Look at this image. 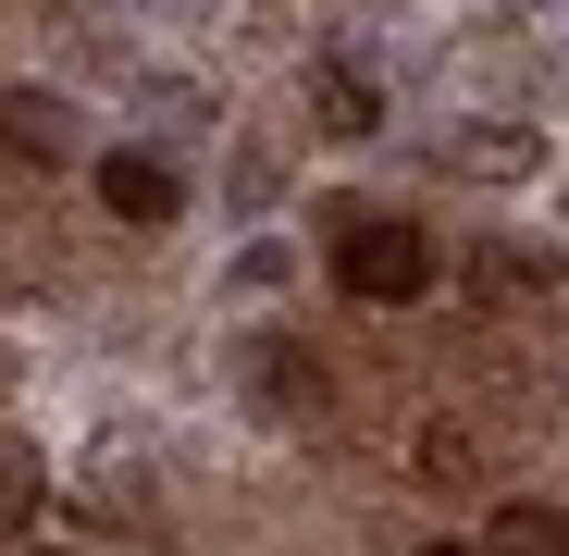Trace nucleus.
I'll return each mask as SVG.
<instances>
[{
	"label": "nucleus",
	"instance_id": "f257e3e1",
	"mask_svg": "<svg viewBox=\"0 0 569 556\" xmlns=\"http://www.w3.org/2000/svg\"><path fill=\"white\" fill-rule=\"evenodd\" d=\"M335 272H347V297H371V310H409V297L433 285V247H421V223H359V235L335 247Z\"/></svg>",
	"mask_w": 569,
	"mask_h": 556
},
{
	"label": "nucleus",
	"instance_id": "f03ea898",
	"mask_svg": "<svg viewBox=\"0 0 569 556\" xmlns=\"http://www.w3.org/2000/svg\"><path fill=\"white\" fill-rule=\"evenodd\" d=\"M100 199H112L124 223H173V211H186V185H173L161 149H112V161H100Z\"/></svg>",
	"mask_w": 569,
	"mask_h": 556
},
{
	"label": "nucleus",
	"instance_id": "7ed1b4c3",
	"mask_svg": "<svg viewBox=\"0 0 569 556\" xmlns=\"http://www.w3.org/2000/svg\"><path fill=\"white\" fill-rule=\"evenodd\" d=\"M0 149H13V161H74V112L26 87V100H0Z\"/></svg>",
	"mask_w": 569,
	"mask_h": 556
},
{
	"label": "nucleus",
	"instance_id": "20e7f679",
	"mask_svg": "<svg viewBox=\"0 0 569 556\" xmlns=\"http://www.w3.org/2000/svg\"><path fill=\"white\" fill-rule=\"evenodd\" d=\"M532 161H545L532 124H470V137H458V173H483V185H520Z\"/></svg>",
	"mask_w": 569,
	"mask_h": 556
},
{
	"label": "nucleus",
	"instance_id": "39448f33",
	"mask_svg": "<svg viewBox=\"0 0 569 556\" xmlns=\"http://www.w3.org/2000/svg\"><path fill=\"white\" fill-rule=\"evenodd\" d=\"M483 544H496V556H569V507H545V495H508Z\"/></svg>",
	"mask_w": 569,
	"mask_h": 556
},
{
	"label": "nucleus",
	"instance_id": "423d86ee",
	"mask_svg": "<svg viewBox=\"0 0 569 556\" xmlns=\"http://www.w3.org/2000/svg\"><path fill=\"white\" fill-rule=\"evenodd\" d=\"M470 285H483V297H545V285H557V260L496 235V247H470Z\"/></svg>",
	"mask_w": 569,
	"mask_h": 556
},
{
	"label": "nucleus",
	"instance_id": "0eeeda50",
	"mask_svg": "<svg viewBox=\"0 0 569 556\" xmlns=\"http://www.w3.org/2000/svg\"><path fill=\"white\" fill-rule=\"evenodd\" d=\"M260 408H284V421L322 408V358L310 346H260Z\"/></svg>",
	"mask_w": 569,
	"mask_h": 556
},
{
	"label": "nucleus",
	"instance_id": "6e6552de",
	"mask_svg": "<svg viewBox=\"0 0 569 556\" xmlns=\"http://www.w3.org/2000/svg\"><path fill=\"white\" fill-rule=\"evenodd\" d=\"M322 124H335V137H371V124H385V100H371L359 74H322Z\"/></svg>",
	"mask_w": 569,
	"mask_h": 556
},
{
	"label": "nucleus",
	"instance_id": "1a4fd4ad",
	"mask_svg": "<svg viewBox=\"0 0 569 556\" xmlns=\"http://www.w3.org/2000/svg\"><path fill=\"white\" fill-rule=\"evenodd\" d=\"M421 483H470V433H446V421L421 433Z\"/></svg>",
	"mask_w": 569,
	"mask_h": 556
},
{
	"label": "nucleus",
	"instance_id": "9d476101",
	"mask_svg": "<svg viewBox=\"0 0 569 556\" xmlns=\"http://www.w3.org/2000/svg\"><path fill=\"white\" fill-rule=\"evenodd\" d=\"M38 495V471H26V457H0V507H26Z\"/></svg>",
	"mask_w": 569,
	"mask_h": 556
},
{
	"label": "nucleus",
	"instance_id": "9b49d317",
	"mask_svg": "<svg viewBox=\"0 0 569 556\" xmlns=\"http://www.w3.org/2000/svg\"><path fill=\"white\" fill-rule=\"evenodd\" d=\"M421 556H470V544H421Z\"/></svg>",
	"mask_w": 569,
	"mask_h": 556
},
{
	"label": "nucleus",
	"instance_id": "f8f14e48",
	"mask_svg": "<svg viewBox=\"0 0 569 556\" xmlns=\"http://www.w3.org/2000/svg\"><path fill=\"white\" fill-rule=\"evenodd\" d=\"M38 556H62V544H38Z\"/></svg>",
	"mask_w": 569,
	"mask_h": 556
}]
</instances>
